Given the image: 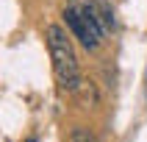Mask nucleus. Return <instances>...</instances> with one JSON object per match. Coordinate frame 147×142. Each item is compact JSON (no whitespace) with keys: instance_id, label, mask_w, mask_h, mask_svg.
<instances>
[{"instance_id":"3","label":"nucleus","mask_w":147,"mask_h":142,"mask_svg":"<svg viewBox=\"0 0 147 142\" xmlns=\"http://www.w3.org/2000/svg\"><path fill=\"white\" fill-rule=\"evenodd\" d=\"M69 142H94V137H92L89 128L78 125V128H72V134H69Z\"/></svg>"},{"instance_id":"4","label":"nucleus","mask_w":147,"mask_h":142,"mask_svg":"<svg viewBox=\"0 0 147 142\" xmlns=\"http://www.w3.org/2000/svg\"><path fill=\"white\" fill-rule=\"evenodd\" d=\"M28 142H36V139H28Z\"/></svg>"},{"instance_id":"2","label":"nucleus","mask_w":147,"mask_h":142,"mask_svg":"<svg viewBox=\"0 0 147 142\" xmlns=\"http://www.w3.org/2000/svg\"><path fill=\"white\" fill-rule=\"evenodd\" d=\"M45 36H47V50H50V61H53V73L58 78V86L69 95L81 92L83 78H81V67H78L72 39L67 36V31L61 25H47Z\"/></svg>"},{"instance_id":"1","label":"nucleus","mask_w":147,"mask_h":142,"mask_svg":"<svg viewBox=\"0 0 147 142\" xmlns=\"http://www.w3.org/2000/svg\"><path fill=\"white\" fill-rule=\"evenodd\" d=\"M67 28L72 31V36L81 42L86 50H97L103 45V36L111 28L106 20V14L100 11V6L94 0H69L61 11Z\"/></svg>"}]
</instances>
